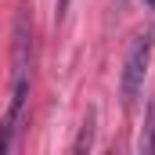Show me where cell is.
I'll return each mask as SVG.
<instances>
[{
	"mask_svg": "<svg viewBox=\"0 0 155 155\" xmlns=\"http://www.w3.org/2000/svg\"><path fill=\"white\" fill-rule=\"evenodd\" d=\"M141 152L155 155V97L148 101V119H144V134H141Z\"/></svg>",
	"mask_w": 155,
	"mask_h": 155,
	"instance_id": "3957f363",
	"label": "cell"
},
{
	"mask_svg": "<svg viewBox=\"0 0 155 155\" xmlns=\"http://www.w3.org/2000/svg\"><path fill=\"white\" fill-rule=\"evenodd\" d=\"M90 141H94V116H87L83 130H79V141L72 144V152H87V148H90Z\"/></svg>",
	"mask_w": 155,
	"mask_h": 155,
	"instance_id": "277c9868",
	"label": "cell"
},
{
	"mask_svg": "<svg viewBox=\"0 0 155 155\" xmlns=\"http://www.w3.org/2000/svg\"><path fill=\"white\" fill-rule=\"evenodd\" d=\"M65 7H69V0H58V18L65 15Z\"/></svg>",
	"mask_w": 155,
	"mask_h": 155,
	"instance_id": "5b68a950",
	"label": "cell"
},
{
	"mask_svg": "<svg viewBox=\"0 0 155 155\" xmlns=\"http://www.w3.org/2000/svg\"><path fill=\"white\" fill-rule=\"evenodd\" d=\"M148 61H152V33H137L126 47V61H123V79H119V94L123 105L134 108V101L144 90V76H148Z\"/></svg>",
	"mask_w": 155,
	"mask_h": 155,
	"instance_id": "6da1fadb",
	"label": "cell"
},
{
	"mask_svg": "<svg viewBox=\"0 0 155 155\" xmlns=\"http://www.w3.org/2000/svg\"><path fill=\"white\" fill-rule=\"evenodd\" d=\"M144 4H148V7H152V11H155V0H144Z\"/></svg>",
	"mask_w": 155,
	"mask_h": 155,
	"instance_id": "8992f818",
	"label": "cell"
},
{
	"mask_svg": "<svg viewBox=\"0 0 155 155\" xmlns=\"http://www.w3.org/2000/svg\"><path fill=\"white\" fill-rule=\"evenodd\" d=\"M25 105H29V72H18L15 87H11V101H7L4 123H0V155L15 148V141H18L22 126H25Z\"/></svg>",
	"mask_w": 155,
	"mask_h": 155,
	"instance_id": "7a4b0ae2",
	"label": "cell"
}]
</instances>
